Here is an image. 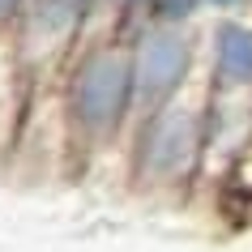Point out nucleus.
I'll list each match as a JSON object with an SVG mask.
<instances>
[{
  "label": "nucleus",
  "mask_w": 252,
  "mask_h": 252,
  "mask_svg": "<svg viewBox=\"0 0 252 252\" xmlns=\"http://www.w3.org/2000/svg\"><path fill=\"white\" fill-rule=\"evenodd\" d=\"M60 120L73 150H107L137 120L133 60L124 34L81 39L60 68Z\"/></svg>",
  "instance_id": "f257e3e1"
},
{
  "label": "nucleus",
  "mask_w": 252,
  "mask_h": 252,
  "mask_svg": "<svg viewBox=\"0 0 252 252\" xmlns=\"http://www.w3.org/2000/svg\"><path fill=\"white\" fill-rule=\"evenodd\" d=\"M210 154L205 94H180L128 128V180L146 192H180Z\"/></svg>",
  "instance_id": "f03ea898"
},
{
  "label": "nucleus",
  "mask_w": 252,
  "mask_h": 252,
  "mask_svg": "<svg viewBox=\"0 0 252 252\" xmlns=\"http://www.w3.org/2000/svg\"><path fill=\"white\" fill-rule=\"evenodd\" d=\"M124 17L133 22L124 43H128V60H133V94H137V120H141L192 90L201 39L192 26H158V22H146L137 13H124Z\"/></svg>",
  "instance_id": "7ed1b4c3"
},
{
  "label": "nucleus",
  "mask_w": 252,
  "mask_h": 252,
  "mask_svg": "<svg viewBox=\"0 0 252 252\" xmlns=\"http://www.w3.org/2000/svg\"><path fill=\"white\" fill-rule=\"evenodd\" d=\"M90 17L81 13L73 0H26L22 17L13 22L9 39H13L17 56L26 60L30 73H39L47 64H60L81 47Z\"/></svg>",
  "instance_id": "20e7f679"
},
{
  "label": "nucleus",
  "mask_w": 252,
  "mask_h": 252,
  "mask_svg": "<svg viewBox=\"0 0 252 252\" xmlns=\"http://www.w3.org/2000/svg\"><path fill=\"white\" fill-rule=\"evenodd\" d=\"M205 64L214 94H252V26L244 17H218L205 34Z\"/></svg>",
  "instance_id": "39448f33"
},
{
  "label": "nucleus",
  "mask_w": 252,
  "mask_h": 252,
  "mask_svg": "<svg viewBox=\"0 0 252 252\" xmlns=\"http://www.w3.org/2000/svg\"><path fill=\"white\" fill-rule=\"evenodd\" d=\"M34 77L26 60L17 56L13 39L0 34V150L17 141V124L26 116V81Z\"/></svg>",
  "instance_id": "423d86ee"
},
{
  "label": "nucleus",
  "mask_w": 252,
  "mask_h": 252,
  "mask_svg": "<svg viewBox=\"0 0 252 252\" xmlns=\"http://www.w3.org/2000/svg\"><path fill=\"white\" fill-rule=\"evenodd\" d=\"M201 9H205L201 0H146V4L137 9V17L158 22V26H192Z\"/></svg>",
  "instance_id": "0eeeda50"
},
{
  "label": "nucleus",
  "mask_w": 252,
  "mask_h": 252,
  "mask_svg": "<svg viewBox=\"0 0 252 252\" xmlns=\"http://www.w3.org/2000/svg\"><path fill=\"white\" fill-rule=\"evenodd\" d=\"M22 9H26V0H0V34L13 30V22L22 17Z\"/></svg>",
  "instance_id": "6e6552de"
},
{
  "label": "nucleus",
  "mask_w": 252,
  "mask_h": 252,
  "mask_svg": "<svg viewBox=\"0 0 252 252\" xmlns=\"http://www.w3.org/2000/svg\"><path fill=\"white\" fill-rule=\"evenodd\" d=\"M201 4H205V9H214V13H218V17H231V13H235V9H244L248 0H201Z\"/></svg>",
  "instance_id": "1a4fd4ad"
},
{
  "label": "nucleus",
  "mask_w": 252,
  "mask_h": 252,
  "mask_svg": "<svg viewBox=\"0 0 252 252\" xmlns=\"http://www.w3.org/2000/svg\"><path fill=\"white\" fill-rule=\"evenodd\" d=\"M73 4H77L81 13H86V17H90V22H94V17L103 13V9H107V4H111V0H73Z\"/></svg>",
  "instance_id": "9d476101"
},
{
  "label": "nucleus",
  "mask_w": 252,
  "mask_h": 252,
  "mask_svg": "<svg viewBox=\"0 0 252 252\" xmlns=\"http://www.w3.org/2000/svg\"><path fill=\"white\" fill-rule=\"evenodd\" d=\"M111 4H116V9H124V13H137L146 0H111Z\"/></svg>",
  "instance_id": "9b49d317"
},
{
  "label": "nucleus",
  "mask_w": 252,
  "mask_h": 252,
  "mask_svg": "<svg viewBox=\"0 0 252 252\" xmlns=\"http://www.w3.org/2000/svg\"><path fill=\"white\" fill-rule=\"evenodd\" d=\"M248 4H252V0H248Z\"/></svg>",
  "instance_id": "f8f14e48"
}]
</instances>
